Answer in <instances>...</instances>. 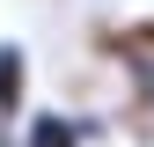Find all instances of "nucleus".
Listing matches in <instances>:
<instances>
[{
	"label": "nucleus",
	"mask_w": 154,
	"mask_h": 147,
	"mask_svg": "<svg viewBox=\"0 0 154 147\" xmlns=\"http://www.w3.org/2000/svg\"><path fill=\"white\" fill-rule=\"evenodd\" d=\"M125 74H132V125H147L154 118V59H125Z\"/></svg>",
	"instance_id": "3"
},
{
	"label": "nucleus",
	"mask_w": 154,
	"mask_h": 147,
	"mask_svg": "<svg viewBox=\"0 0 154 147\" xmlns=\"http://www.w3.org/2000/svg\"><path fill=\"white\" fill-rule=\"evenodd\" d=\"M0 147H22V140H8V125H0Z\"/></svg>",
	"instance_id": "4"
},
{
	"label": "nucleus",
	"mask_w": 154,
	"mask_h": 147,
	"mask_svg": "<svg viewBox=\"0 0 154 147\" xmlns=\"http://www.w3.org/2000/svg\"><path fill=\"white\" fill-rule=\"evenodd\" d=\"M103 140L95 118H73V110H29L22 118V147H88Z\"/></svg>",
	"instance_id": "1"
},
{
	"label": "nucleus",
	"mask_w": 154,
	"mask_h": 147,
	"mask_svg": "<svg viewBox=\"0 0 154 147\" xmlns=\"http://www.w3.org/2000/svg\"><path fill=\"white\" fill-rule=\"evenodd\" d=\"M29 103V52L15 37H0V125H15Z\"/></svg>",
	"instance_id": "2"
}]
</instances>
